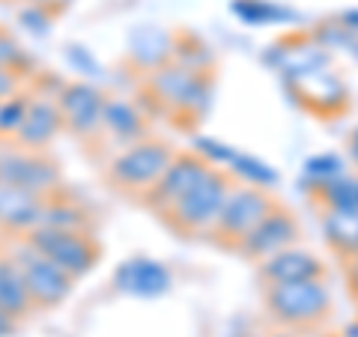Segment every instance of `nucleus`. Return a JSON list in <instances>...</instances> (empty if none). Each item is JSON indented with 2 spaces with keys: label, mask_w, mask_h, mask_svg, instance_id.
Returning a JSON list of instances; mask_svg holds the SVG:
<instances>
[{
  "label": "nucleus",
  "mask_w": 358,
  "mask_h": 337,
  "mask_svg": "<svg viewBox=\"0 0 358 337\" xmlns=\"http://www.w3.org/2000/svg\"><path fill=\"white\" fill-rule=\"evenodd\" d=\"M263 299L268 317L287 329H313L331 310V293L322 278L296 280V284H268Z\"/></svg>",
  "instance_id": "1"
},
{
  "label": "nucleus",
  "mask_w": 358,
  "mask_h": 337,
  "mask_svg": "<svg viewBox=\"0 0 358 337\" xmlns=\"http://www.w3.org/2000/svg\"><path fill=\"white\" fill-rule=\"evenodd\" d=\"M230 191H233V176L227 171H221V167H212V171L200 179L176 206L167 209L162 218L182 236L212 233V227H215V221H218V212Z\"/></svg>",
  "instance_id": "2"
},
{
  "label": "nucleus",
  "mask_w": 358,
  "mask_h": 337,
  "mask_svg": "<svg viewBox=\"0 0 358 337\" xmlns=\"http://www.w3.org/2000/svg\"><path fill=\"white\" fill-rule=\"evenodd\" d=\"M150 96L171 114L197 120L209 105L212 87L203 78V72H197L194 66L164 63L162 69L150 75Z\"/></svg>",
  "instance_id": "3"
},
{
  "label": "nucleus",
  "mask_w": 358,
  "mask_h": 337,
  "mask_svg": "<svg viewBox=\"0 0 358 337\" xmlns=\"http://www.w3.org/2000/svg\"><path fill=\"white\" fill-rule=\"evenodd\" d=\"M24 242L33 251L48 257L54 266H60L69 278H84L102 260V245L96 242L93 233L81 230H54V227H36L24 233Z\"/></svg>",
  "instance_id": "4"
},
{
  "label": "nucleus",
  "mask_w": 358,
  "mask_h": 337,
  "mask_svg": "<svg viewBox=\"0 0 358 337\" xmlns=\"http://www.w3.org/2000/svg\"><path fill=\"white\" fill-rule=\"evenodd\" d=\"M173 147L164 141H138L126 147L108 167L110 185L120 191H131V194H147V191L164 176V171L173 162Z\"/></svg>",
  "instance_id": "5"
},
{
  "label": "nucleus",
  "mask_w": 358,
  "mask_h": 337,
  "mask_svg": "<svg viewBox=\"0 0 358 337\" xmlns=\"http://www.w3.org/2000/svg\"><path fill=\"white\" fill-rule=\"evenodd\" d=\"M278 206V200L266 188L257 185H233L218 212V221L212 227V236L227 245H239L268 212Z\"/></svg>",
  "instance_id": "6"
},
{
  "label": "nucleus",
  "mask_w": 358,
  "mask_h": 337,
  "mask_svg": "<svg viewBox=\"0 0 358 337\" xmlns=\"http://www.w3.org/2000/svg\"><path fill=\"white\" fill-rule=\"evenodd\" d=\"M13 260L18 266L21 278H24L27 296L36 310H54L60 308L66 299L72 296L75 278H69L60 266H54L48 257H42L39 251H33L24 242L18 251H13Z\"/></svg>",
  "instance_id": "7"
},
{
  "label": "nucleus",
  "mask_w": 358,
  "mask_h": 337,
  "mask_svg": "<svg viewBox=\"0 0 358 337\" xmlns=\"http://www.w3.org/2000/svg\"><path fill=\"white\" fill-rule=\"evenodd\" d=\"M0 182L30 188L36 194H54L60 185V167L45 152H33L9 141L0 143Z\"/></svg>",
  "instance_id": "8"
},
{
  "label": "nucleus",
  "mask_w": 358,
  "mask_h": 337,
  "mask_svg": "<svg viewBox=\"0 0 358 337\" xmlns=\"http://www.w3.org/2000/svg\"><path fill=\"white\" fill-rule=\"evenodd\" d=\"M209 171H212V164L200 152H176L171 167H167L164 176L143 194V200H147L150 209L164 215V212L171 206H176Z\"/></svg>",
  "instance_id": "9"
},
{
  "label": "nucleus",
  "mask_w": 358,
  "mask_h": 337,
  "mask_svg": "<svg viewBox=\"0 0 358 337\" xmlns=\"http://www.w3.org/2000/svg\"><path fill=\"white\" fill-rule=\"evenodd\" d=\"M299 236H301V230H299V221L293 218V212L278 203L236 245V251L242 257H251V260H266V257H272V254L284 251V248H293V245L299 242Z\"/></svg>",
  "instance_id": "10"
},
{
  "label": "nucleus",
  "mask_w": 358,
  "mask_h": 337,
  "mask_svg": "<svg viewBox=\"0 0 358 337\" xmlns=\"http://www.w3.org/2000/svg\"><path fill=\"white\" fill-rule=\"evenodd\" d=\"M63 129H69L78 138H93L96 131H102V108L105 96L96 87H90L84 81L63 84L57 93Z\"/></svg>",
  "instance_id": "11"
},
{
  "label": "nucleus",
  "mask_w": 358,
  "mask_h": 337,
  "mask_svg": "<svg viewBox=\"0 0 358 337\" xmlns=\"http://www.w3.org/2000/svg\"><path fill=\"white\" fill-rule=\"evenodd\" d=\"M48 197L51 194H36V191H30V188L0 182V227L9 233L36 230Z\"/></svg>",
  "instance_id": "12"
},
{
  "label": "nucleus",
  "mask_w": 358,
  "mask_h": 337,
  "mask_svg": "<svg viewBox=\"0 0 358 337\" xmlns=\"http://www.w3.org/2000/svg\"><path fill=\"white\" fill-rule=\"evenodd\" d=\"M173 278L167 272V266L159 260H147V257H134L126 260L117 275H114V287L126 296H138V299H152V296H164L171 289Z\"/></svg>",
  "instance_id": "13"
},
{
  "label": "nucleus",
  "mask_w": 358,
  "mask_h": 337,
  "mask_svg": "<svg viewBox=\"0 0 358 337\" xmlns=\"http://www.w3.org/2000/svg\"><path fill=\"white\" fill-rule=\"evenodd\" d=\"M60 129H63V117H60L57 99L39 96V99H30L24 122H21V129H18V134L13 141L18 143V147H24V150L45 152V147L57 138Z\"/></svg>",
  "instance_id": "14"
},
{
  "label": "nucleus",
  "mask_w": 358,
  "mask_h": 337,
  "mask_svg": "<svg viewBox=\"0 0 358 337\" xmlns=\"http://www.w3.org/2000/svg\"><path fill=\"white\" fill-rule=\"evenodd\" d=\"M326 275V266L320 257H313L305 248H284L272 257L260 260V278L263 284H296V280H317Z\"/></svg>",
  "instance_id": "15"
},
{
  "label": "nucleus",
  "mask_w": 358,
  "mask_h": 337,
  "mask_svg": "<svg viewBox=\"0 0 358 337\" xmlns=\"http://www.w3.org/2000/svg\"><path fill=\"white\" fill-rule=\"evenodd\" d=\"M293 84H296L301 105H308L313 114L331 117V114H338V110L346 108V87L341 84L338 75L326 69V66L301 75V78H293Z\"/></svg>",
  "instance_id": "16"
},
{
  "label": "nucleus",
  "mask_w": 358,
  "mask_h": 337,
  "mask_svg": "<svg viewBox=\"0 0 358 337\" xmlns=\"http://www.w3.org/2000/svg\"><path fill=\"white\" fill-rule=\"evenodd\" d=\"M272 51H278L275 63H278V69L289 78V81L308 75L313 69H322V66L329 63L326 48H320V45L310 42V39H293L289 42V48L287 45H278V48H272Z\"/></svg>",
  "instance_id": "17"
},
{
  "label": "nucleus",
  "mask_w": 358,
  "mask_h": 337,
  "mask_svg": "<svg viewBox=\"0 0 358 337\" xmlns=\"http://www.w3.org/2000/svg\"><path fill=\"white\" fill-rule=\"evenodd\" d=\"M102 131L114 134L117 141H126L129 147L131 143L143 141L147 134V126H143V117L138 114V108L126 99H105L102 108Z\"/></svg>",
  "instance_id": "18"
},
{
  "label": "nucleus",
  "mask_w": 358,
  "mask_h": 337,
  "mask_svg": "<svg viewBox=\"0 0 358 337\" xmlns=\"http://www.w3.org/2000/svg\"><path fill=\"white\" fill-rule=\"evenodd\" d=\"M0 310L9 313L13 320H24L36 310L27 296L24 278H21L15 260L13 257H3V254H0Z\"/></svg>",
  "instance_id": "19"
},
{
  "label": "nucleus",
  "mask_w": 358,
  "mask_h": 337,
  "mask_svg": "<svg viewBox=\"0 0 358 337\" xmlns=\"http://www.w3.org/2000/svg\"><path fill=\"white\" fill-rule=\"evenodd\" d=\"M322 233L334 251L343 260L358 251V212H346V209H326L322 212Z\"/></svg>",
  "instance_id": "20"
},
{
  "label": "nucleus",
  "mask_w": 358,
  "mask_h": 337,
  "mask_svg": "<svg viewBox=\"0 0 358 337\" xmlns=\"http://www.w3.org/2000/svg\"><path fill=\"white\" fill-rule=\"evenodd\" d=\"M39 227H54V230H81L90 233V221H87V212L78 209L75 203L63 197H48V203L42 209V218H39Z\"/></svg>",
  "instance_id": "21"
},
{
  "label": "nucleus",
  "mask_w": 358,
  "mask_h": 337,
  "mask_svg": "<svg viewBox=\"0 0 358 337\" xmlns=\"http://www.w3.org/2000/svg\"><path fill=\"white\" fill-rule=\"evenodd\" d=\"M221 171H227L230 176L236 173V176H242L248 185H257V188H268V185H275V182H278V173H275L268 164L251 159V155H242V152H236V150H233L230 162L224 164Z\"/></svg>",
  "instance_id": "22"
},
{
  "label": "nucleus",
  "mask_w": 358,
  "mask_h": 337,
  "mask_svg": "<svg viewBox=\"0 0 358 337\" xmlns=\"http://www.w3.org/2000/svg\"><path fill=\"white\" fill-rule=\"evenodd\" d=\"M317 197L326 203V209H346L358 212V176L343 173L338 179H331L329 185H322L317 191Z\"/></svg>",
  "instance_id": "23"
},
{
  "label": "nucleus",
  "mask_w": 358,
  "mask_h": 337,
  "mask_svg": "<svg viewBox=\"0 0 358 337\" xmlns=\"http://www.w3.org/2000/svg\"><path fill=\"white\" fill-rule=\"evenodd\" d=\"M338 176H343V162L334 152L313 155L305 164V185H310L313 191H320L322 185H329L331 179H338Z\"/></svg>",
  "instance_id": "24"
},
{
  "label": "nucleus",
  "mask_w": 358,
  "mask_h": 337,
  "mask_svg": "<svg viewBox=\"0 0 358 337\" xmlns=\"http://www.w3.org/2000/svg\"><path fill=\"white\" fill-rule=\"evenodd\" d=\"M27 105H30V99L27 96H9L6 102H0V141H13L18 129H21V122H24V114H27Z\"/></svg>",
  "instance_id": "25"
},
{
  "label": "nucleus",
  "mask_w": 358,
  "mask_h": 337,
  "mask_svg": "<svg viewBox=\"0 0 358 337\" xmlns=\"http://www.w3.org/2000/svg\"><path fill=\"white\" fill-rule=\"evenodd\" d=\"M24 66H27V54L21 51V45L6 30H0V69H9L18 75Z\"/></svg>",
  "instance_id": "26"
},
{
  "label": "nucleus",
  "mask_w": 358,
  "mask_h": 337,
  "mask_svg": "<svg viewBox=\"0 0 358 337\" xmlns=\"http://www.w3.org/2000/svg\"><path fill=\"white\" fill-rule=\"evenodd\" d=\"M236 13L245 21H251V24H263V21H272V18H289V13H281V9L266 6L263 0H239Z\"/></svg>",
  "instance_id": "27"
},
{
  "label": "nucleus",
  "mask_w": 358,
  "mask_h": 337,
  "mask_svg": "<svg viewBox=\"0 0 358 337\" xmlns=\"http://www.w3.org/2000/svg\"><path fill=\"white\" fill-rule=\"evenodd\" d=\"M18 89V75L9 69H0V102H6L9 96H15Z\"/></svg>",
  "instance_id": "28"
},
{
  "label": "nucleus",
  "mask_w": 358,
  "mask_h": 337,
  "mask_svg": "<svg viewBox=\"0 0 358 337\" xmlns=\"http://www.w3.org/2000/svg\"><path fill=\"white\" fill-rule=\"evenodd\" d=\"M346 280H350L352 296L358 299V251L352 257H346Z\"/></svg>",
  "instance_id": "29"
},
{
  "label": "nucleus",
  "mask_w": 358,
  "mask_h": 337,
  "mask_svg": "<svg viewBox=\"0 0 358 337\" xmlns=\"http://www.w3.org/2000/svg\"><path fill=\"white\" fill-rule=\"evenodd\" d=\"M13 331H15V320L9 317V313L0 310V337H9Z\"/></svg>",
  "instance_id": "30"
},
{
  "label": "nucleus",
  "mask_w": 358,
  "mask_h": 337,
  "mask_svg": "<svg viewBox=\"0 0 358 337\" xmlns=\"http://www.w3.org/2000/svg\"><path fill=\"white\" fill-rule=\"evenodd\" d=\"M341 24H343V30L358 33V9H352V13H346V15L341 18Z\"/></svg>",
  "instance_id": "31"
},
{
  "label": "nucleus",
  "mask_w": 358,
  "mask_h": 337,
  "mask_svg": "<svg viewBox=\"0 0 358 337\" xmlns=\"http://www.w3.org/2000/svg\"><path fill=\"white\" fill-rule=\"evenodd\" d=\"M346 147H350V159L358 164V126L352 129V134H350V141H346Z\"/></svg>",
  "instance_id": "32"
},
{
  "label": "nucleus",
  "mask_w": 358,
  "mask_h": 337,
  "mask_svg": "<svg viewBox=\"0 0 358 337\" xmlns=\"http://www.w3.org/2000/svg\"><path fill=\"white\" fill-rule=\"evenodd\" d=\"M272 337H296V334H287V331H278V334H272Z\"/></svg>",
  "instance_id": "33"
},
{
  "label": "nucleus",
  "mask_w": 358,
  "mask_h": 337,
  "mask_svg": "<svg viewBox=\"0 0 358 337\" xmlns=\"http://www.w3.org/2000/svg\"><path fill=\"white\" fill-rule=\"evenodd\" d=\"M352 48H355V57H358V42H355V45H352Z\"/></svg>",
  "instance_id": "34"
},
{
  "label": "nucleus",
  "mask_w": 358,
  "mask_h": 337,
  "mask_svg": "<svg viewBox=\"0 0 358 337\" xmlns=\"http://www.w3.org/2000/svg\"><path fill=\"white\" fill-rule=\"evenodd\" d=\"M245 337H254V334H245Z\"/></svg>",
  "instance_id": "35"
}]
</instances>
